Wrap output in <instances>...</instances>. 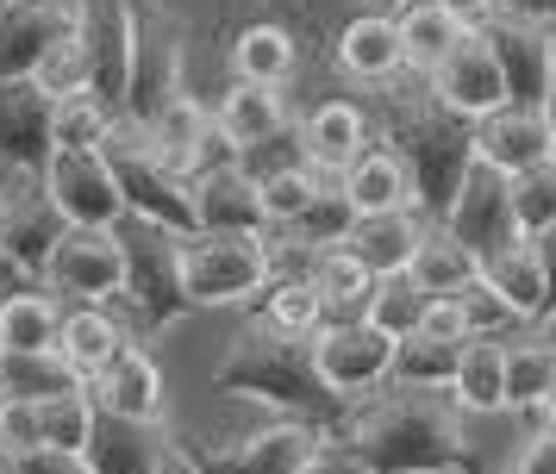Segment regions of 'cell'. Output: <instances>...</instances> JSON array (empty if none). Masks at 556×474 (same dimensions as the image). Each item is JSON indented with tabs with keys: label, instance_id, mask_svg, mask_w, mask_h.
<instances>
[{
	"label": "cell",
	"instance_id": "cell-1",
	"mask_svg": "<svg viewBox=\"0 0 556 474\" xmlns=\"http://www.w3.org/2000/svg\"><path fill=\"white\" fill-rule=\"evenodd\" d=\"M338 444L363 462V474H476V449L451 394L388 387L356 399Z\"/></svg>",
	"mask_w": 556,
	"mask_h": 474
},
{
	"label": "cell",
	"instance_id": "cell-2",
	"mask_svg": "<svg viewBox=\"0 0 556 474\" xmlns=\"http://www.w3.org/2000/svg\"><path fill=\"white\" fill-rule=\"evenodd\" d=\"M213 394L276 406L281 419H306L326 437H338L344 419H351V399H338L319 381V369H313V344L306 337H281L263 319L238 324V337L226 344L219 369H213Z\"/></svg>",
	"mask_w": 556,
	"mask_h": 474
},
{
	"label": "cell",
	"instance_id": "cell-3",
	"mask_svg": "<svg viewBox=\"0 0 556 474\" xmlns=\"http://www.w3.org/2000/svg\"><path fill=\"white\" fill-rule=\"evenodd\" d=\"M388 150L394 163L413 181V213L426 225L444 219L451 194L463 188V175L476 163V144H469V119H456L451 106H438L431 88H413V94H388Z\"/></svg>",
	"mask_w": 556,
	"mask_h": 474
},
{
	"label": "cell",
	"instance_id": "cell-4",
	"mask_svg": "<svg viewBox=\"0 0 556 474\" xmlns=\"http://www.w3.org/2000/svg\"><path fill=\"white\" fill-rule=\"evenodd\" d=\"M113 244H119V299H126L144 331L181 324L194 306L181 294V269H176V231L144 219H119L113 225Z\"/></svg>",
	"mask_w": 556,
	"mask_h": 474
},
{
	"label": "cell",
	"instance_id": "cell-5",
	"mask_svg": "<svg viewBox=\"0 0 556 474\" xmlns=\"http://www.w3.org/2000/svg\"><path fill=\"white\" fill-rule=\"evenodd\" d=\"M131 7V50H126V94L119 119L151 131L163 106L181 94V25L156 0H126Z\"/></svg>",
	"mask_w": 556,
	"mask_h": 474
},
{
	"label": "cell",
	"instance_id": "cell-6",
	"mask_svg": "<svg viewBox=\"0 0 556 474\" xmlns=\"http://www.w3.org/2000/svg\"><path fill=\"white\" fill-rule=\"evenodd\" d=\"M176 269L194 312L201 306H238V299L269 287L276 249H269V238H206V231H188L176 244Z\"/></svg>",
	"mask_w": 556,
	"mask_h": 474
},
{
	"label": "cell",
	"instance_id": "cell-7",
	"mask_svg": "<svg viewBox=\"0 0 556 474\" xmlns=\"http://www.w3.org/2000/svg\"><path fill=\"white\" fill-rule=\"evenodd\" d=\"M101 163L113 169V188H119L126 219L163 225V231H176V238H188V231H194L188 188H181L176 175H169V169L151 156V138H144L138 125L113 119V131H106V144H101Z\"/></svg>",
	"mask_w": 556,
	"mask_h": 474
},
{
	"label": "cell",
	"instance_id": "cell-8",
	"mask_svg": "<svg viewBox=\"0 0 556 474\" xmlns=\"http://www.w3.org/2000/svg\"><path fill=\"white\" fill-rule=\"evenodd\" d=\"M438 231H444L463 256H476V269H488L494 256H506V249L526 244V238H519V225H513L506 175L488 169V163H469V175H463V188L451 194L444 219H438Z\"/></svg>",
	"mask_w": 556,
	"mask_h": 474
},
{
	"label": "cell",
	"instance_id": "cell-9",
	"mask_svg": "<svg viewBox=\"0 0 556 474\" xmlns=\"http://www.w3.org/2000/svg\"><path fill=\"white\" fill-rule=\"evenodd\" d=\"M326 444L331 437L319 424L269 419V424H256V431H244V437L226 444V449H201V444H181V449H188L194 474H301V469H313V456Z\"/></svg>",
	"mask_w": 556,
	"mask_h": 474
},
{
	"label": "cell",
	"instance_id": "cell-10",
	"mask_svg": "<svg viewBox=\"0 0 556 474\" xmlns=\"http://www.w3.org/2000/svg\"><path fill=\"white\" fill-rule=\"evenodd\" d=\"M63 213L51 206V194H45V181L38 175H13L7 169V181H0V262L7 269H20L38 287V274H45V262H51V249L63 244Z\"/></svg>",
	"mask_w": 556,
	"mask_h": 474
},
{
	"label": "cell",
	"instance_id": "cell-11",
	"mask_svg": "<svg viewBox=\"0 0 556 474\" xmlns=\"http://www.w3.org/2000/svg\"><path fill=\"white\" fill-rule=\"evenodd\" d=\"M38 181H45V194H51V206L63 213L70 231H113V225L126 219L119 188H113V169L101 163V150H56Z\"/></svg>",
	"mask_w": 556,
	"mask_h": 474
},
{
	"label": "cell",
	"instance_id": "cell-12",
	"mask_svg": "<svg viewBox=\"0 0 556 474\" xmlns=\"http://www.w3.org/2000/svg\"><path fill=\"white\" fill-rule=\"evenodd\" d=\"M388 356H394V337H381L369 319H331L319 337H313V369L338 399H363L388 381Z\"/></svg>",
	"mask_w": 556,
	"mask_h": 474
},
{
	"label": "cell",
	"instance_id": "cell-13",
	"mask_svg": "<svg viewBox=\"0 0 556 474\" xmlns=\"http://www.w3.org/2000/svg\"><path fill=\"white\" fill-rule=\"evenodd\" d=\"M481 44H488L494 69H501L506 106H538V100L551 94V38H544V25L494 13V20L481 25Z\"/></svg>",
	"mask_w": 556,
	"mask_h": 474
},
{
	"label": "cell",
	"instance_id": "cell-14",
	"mask_svg": "<svg viewBox=\"0 0 556 474\" xmlns=\"http://www.w3.org/2000/svg\"><path fill=\"white\" fill-rule=\"evenodd\" d=\"M38 287L76 294L81 306L119 299V244H113V231H63V244L51 249V262L38 274Z\"/></svg>",
	"mask_w": 556,
	"mask_h": 474
},
{
	"label": "cell",
	"instance_id": "cell-15",
	"mask_svg": "<svg viewBox=\"0 0 556 474\" xmlns=\"http://www.w3.org/2000/svg\"><path fill=\"white\" fill-rule=\"evenodd\" d=\"M51 113H56V100L38 94L31 75L0 81V163L13 175H45V163L56 156Z\"/></svg>",
	"mask_w": 556,
	"mask_h": 474
},
{
	"label": "cell",
	"instance_id": "cell-16",
	"mask_svg": "<svg viewBox=\"0 0 556 474\" xmlns=\"http://www.w3.org/2000/svg\"><path fill=\"white\" fill-rule=\"evenodd\" d=\"M426 88L438 106H451L456 119H488L494 106H506L501 94V69H494V56H488V44H481V31H463L451 44V56L438 63V69L426 75Z\"/></svg>",
	"mask_w": 556,
	"mask_h": 474
},
{
	"label": "cell",
	"instance_id": "cell-17",
	"mask_svg": "<svg viewBox=\"0 0 556 474\" xmlns=\"http://www.w3.org/2000/svg\"><path fill=\"white\" fill-rule=\"evenodd\" d=\"M81 20V0H13L0 13V81H20L38 69V56L63 44Z\"/></svg>",
	"mask_w": 556,
	"mask_h": 474
},
{
	"label": "cell",
	"instance_id": "cell-18",
	"mask_svg": "<svg viewBox=\"0 0 556 474\" xmlns=\"http://www.w3.org/2000/svg\"><path fill=\"white\" fill-rule=\"evenodd\" d=\"M81 387L94 399V412H106V419L163 424V369L151 362L144 344H126L94 381H81Z\"/></svg>",
	"mask_w": 556,
	"mask_h": 474
},
{
	"label": "cell",
	"instance_id": "cell-19",
	"mask_svg": "<svg viewBox=\"0 0 556 474\" xmlns=\"http://www.w3.org/2000/svg\"><path fill=\"white\" fill-rule=\"evenodd\" d=\"M469 144H476V163H488L501 175H519L551 156V131L538 119V106H494L488 119L469 125Z\"/></svg>",
	"mask_w": 556,
	"mask_h": 474
},
{
	"label": "cell",
	"instance_id": "cell-20",
	"mask_svg": "<svg viewBox=\"0 0 556 474\" xmlns=\"http://www.w3.org/2000/svg\"><path fill=\"white\" fill-rule=\"evenodd\" d=\"M163 424H131V419H106L94 412V431L81 444V469L88 474H156L163 469Z\"/></svg>",
	"mask_w": 556,
	"mask_h": 474
},
{
	"label": "cell",
	"instance_id": "cell-21",
	"mask_svg": "<svg viewBox=\"0 0 556 474\" xmlns=\"http://www.w3.org/2000/svg\"><path fill=\"white\" fill-rule=\"evenodd\" d=\"M301 150H306V169L313 175H344L369 150V113L351 106V100H326L313 106L301 125Z\"/></svg>",
	"mask_w": 556,
	"mask_h": 474
},
{
	"label": "cell",
	"instance_id": "cell-22",
	"mask_svg": "<svg viewBox=\"0 0 556 474\" xmlns=\"http://www.w3.org/2000/svg\"><path fill=\"white\" fill-rule=\"evenodd\" d=\"M426 231L431 225L419 219V213H381V219H356L351 238H344L338 249H344L369 281H381V274H401L406 262H413V249H419Z\"/></svg>",
	"mask_w": 556,
	"mask_h": 474
},
{
	"label": "cell",
	"instance_id": "cell-23",
	"mask_svg": "<svg viewBox=\"0 0 556 474\" xmlns=\"http://www.w3.org/2000/svg\"><path fill=\"white\" fill-rule=\"evenodd\" d=\"M338 194L351 200L356 219H381V213H413V181H406V169L394 163V150H388V144H369V150H363L351 169L338 175Z\"/></svg>",
	"mask_w": 556,
	"mask_h": 474
},
{
	"label": "cell",
	"instance_id": "cell-24",
	"mask_svg": "<svg viewBox=\"0 0 556 474\" xmlns=\"http://www.w3.org/2000/svg\"><path fill=\"white\" fill-rule=\"evenodd\" d=\"M188 206H194V231L206 238H263V206H256V188L238 181V175H206L188 188Z\"/></svg>",
	"mask_w": 556,
	"mask_h": 474
},
{
	"label": "cell",
	"instance_id": "cell-25",
	"mask_svg": "<svg viewBox=\"0 0 556 474\" xmlns=\"http://www.w3.org/2000/svg\"><path fill=\"white\" fill-rule=\"evenodd\" d=\"M131 344V331L106 306H76V312H63V331H56V356L70 362L76 381H94V374Z\"/></svg>",
	"mask_w": 556,
	"mask_h": 474
},
{
	"label": "cell",
	"instance_id": "cell-26",
	"mask_svg": "<svg viewBox=\"0 0 556 474\" xmlns=\"http://www.w3.org/2000/svg\"><path fill=\"white\" fill-rule=\"evenodd\" d=\"M338 63H344V75H356V81L388 88V81L401 75V38H394V20H381V13H356V20L338 31Z\"/></svg>",
	"mask_w": 556,
	"mask_h": 474
},
{
	"label": "cell",
	"instance_id": "cell-27",
	"mask_svg": "<svg viewBox=\"0 0 556 474\" xmlns=\"http://www.w3.org/2000/svg\"><path fill=\"white\" fill-rule=\"evenodd\" d=\"M56 331H63V312L45 287H26V294H0V349L13 356H51Z\"/></svg>",
	"mask_w": 556,
	"mask_h": 474
},
{
	"label": "cell",
	"instance_id": "cell-28",
	"mask_svg": "<svg viewBox=\"0 0 556 474\" xmlns=\"http://www.w3.org/2000/svg\"><path fill=\"white\" fill-rule=\"evenodd\" d=\"M351 225H356V213H351V200L338 194V181H319V194L306 200V213L294 225H281V231H269L276 244H294L313 262L319 249H338L344 238H351Z\"/></svg>",
	"mask_w": 556,
	"mask_h": 474
},
{
	"label": "cell",
	"instance_id": "cell-29",
	"mask_svg": "<svg viewBox=\"0 0 556 474\" xmlns=\"http://www.w3.org/2000/svg\"><path fill=\"white\" fill-rule=\"evenodd\" d=\"M501 374H506V344H481V337H469V344L456 349L451 406L456 412H506Z\"/></svg>",
	"mask_w": 556,
	"mask_h": 474
},
{
	"label": "cell",
	"instance_id": "cell-30",
	"mask_svg": "<svg viewBox=\"0 0 556 474\" xmlns=\"http://www.w3.org/2000/svg\"><path fill=\"white\" fill-rule=\"evenodd\" d=\"M256 319L281 331V337H319L326 331V299L313 294V281L306 274H269V287H263V312Z\"/></svg>",
	"mask_w": 556,
	"mask_h": 474
},
{
	"label": "cell",
	"instance_id": "cell-31",
	"mask_svg": "<svg viewBox=\"0 0 556 474\" xmlns=\"http://www.w3.org/2000/svg\"><path fill=\"white\" fill-rule=\"evenodd\" d=\"M231 69H238V81L281 88L294 75V38H288V25H269V20L244 25L238 44H231Z\"/></svg>",
	"mask_w": 556,
	"mask_h": 474
},
{
	"label": "cell",
	"instance_id": "cell-32",
	"mask_svg": "<svg viewBox=\"0 0 556 474\" xmlns=\"http://www.w3.org/2000/svg\"><path fill=\"white\" fill-rule=\"evenodd\" d=\"M213 125H219L238 150L256 144V138H269V131H281V125H288V113H281V88L231 81L226 100H219V113H213Z\"/></svg>",
	"mask_w": 556,
	"mask_h": 474
},
{
	"label": "cell",
	"instance_id": "cell-33",
	"mask_svg": "<svg viewBox=\"0 0 556 474\" xmlns=\"http://www.w3.org/2000/svg\"><path fill=\"white\" fill-rule=\"evenodd\" d=\"M456 349L463 344H438V337H401L388 356V387H413V394H451L456 374Z\"/></svg>",
	"mask_w": 556,
	"mask_h": 474
},
{
	"label": "cell",
	"instance_id": "cell-34",
	"mask_svg": "<svg viewBox=\"0 0 556 474\" xmlns=\"http://www.w3.org/2000/svg\"><path fill=\"white\" fill-rule=\"evenodd\" d=\"M394 38H401V69H413V75H431L444 56H451V44L463 38L431 0H419V7H406L401 20H394Z\"/></svg>",
	"mask_w": 556,
	"mask_h": 474
},
{
	"label": "cell",
	"instance_id": "cell-35",
	"mask_svg": "<svg viewBox=\"0 0 556 474\" xmlns=\"http://www.w3.org/2000/svg\"><path fill=\"white\" fill-rule=\"evenodd\" d=\"M306 281H313V294L326 299V324L331 319H363L369 287H376V281L344 256V249H319V256L306 262Z\"/></svg>",
	"mask_w": 556,
	"mask_h": 474
},
{
	"label": "cell",
	"instance_id": "cell-36",
	"mask_svg": "<svg viewBox=\"0 0 556 474\" xmlns=\"http://www.w3.org/2000/svg\"><path fill=\"white\" fill-rule=\"evenodd\" d=\"M556 387V349L544 337H526V344H506V374H501V399L513 412H531L544 406Z\"/></svg>",
	"mask_w": 556,
	"mask_h": 474
},
{
	"label": "cell",
	"instance_id": "cell-37",
	"mask_svg": "<svg viewBox=\"0 0 556 474\" xmlns=\"http://www.w3.org/2000/svg\"><path fill=\"white\" fill-rule=\"evenodd\" d=\"M406 274L419 281V294H426V299H451L456 287H469L481 269H476V256H463V249H456L438 225H431L426 238H419V249H413Z\"/></svg>",
	"mask_w": 556,
	"mask_h": 474
},
{
	"label": "cell",
	"instance_id": "cell-38",
	"mask_svg": "<svg viewBox=\"0 0 556 474\" xmlns=\"http://www.w3.org/2000/svg\"><path fill=\"white\" fill-rule=\"evenodd\" d=\"M481 281H488V287H494V294H501L526 324H538L544 312H551V299H544V274H538V256H531V244L494 256V262L481 269Z\"/></svg>",
	"mask_w": 556,
	"mask_h": 474
},
{
	"label": "cell",
	"instance_id": "cell-39",
	"mask_svg": "<svg viewBox=\"0 0 556 474\" xmlns=\"http://www.w3.org/2000/svg\"><path fill=\"white\" fill-rule=\"evenodd\" d=\"M31 424H38V449L81 456L88 431H94V399H88V387H76V394H51V399H31Z\"/></svg>",
	"mask_w": 556,
	"mask_h": 474
},
{
	"label": "cell",
	"instance_id": "cell-40",
	"mask_svg": "<svg viewBox=\"0 0 556 474\" xmlns=\"http://www.w3.org/2000/svg\"><path fill=\"white\" fill-rule=\"evenodd\" d=\"M426 306H431V299L419 294V281L401 269V274H381L376 287H369V306H363V319L376 324L381 337H394V344H401V337H413V331H419Z\"/></svg>",
	"mask_w": 556,
	"mask_h": 474
},
{
	"label": "cell",
	"instance_id": "cell-41",
	"mask_svg": "<svg viewBox=\"0 0 556 474\" xmlns=\"http://www.w3.org/2000/svg\"><path fill=\"white\" fill-rule=\"evenodd\" d=\"M506 200H513V225H519V238H538V231H551L556 225V163H531V169L506 175Z\"/></svg>",
	"mask_w": 556,
	"mask_h": 474
},
{
	"label": "cell",
	"instance_id": "cell-42",
	"mask_svg": "<svg viewBox=\"0 0 556 474\" xmlns=\"http://www.w3.org/2000/svg\"><path fill=\"white\" fill-rule=\"evenodd\" d=\"M294 169H306V150H301V131H294V125H281V131H269V138L244 144L238 163H231V175L251 181V188L276 181V175H294Z\"/></svg>",
	"mask_w": 556,
	"mask_h": 474
},
{
	"label": "cell",
	"instance_id": "cell-43",
	"mask_svg": "<svg viewBox=\"0 0 556 474\" xmlns=\"http://www.w3.org/2000/svg\"><path fill=\"white\" fill-rule=\"evenodd\" d=\"M451 299H456V312H463V337H481V344H506V337L526 324L501 294H494V287H488V281H481V274L469 281V287H456Z\"/></svg>",
	"mask_w": 556,
	"mask_h": 474
},
{
	"label": "cell",
	"instance_id": "cell-44",
	"mask_svg": "<svg viewBox=\"0 0 556 474\" xmlns=\"http://www.w3.org/2000/svg\"><path fill=\"white\" fill-rule=\"evenodd\" d=\"M106 131H113V113H106L94 94H70V100H56V113H51V138L56 150H101L106 144Z\"/></svg>",
	"mask_w": 556,
	"mask_h": 474
},
{
	"label": "cell",
	"instance_id": "cell-45",
	"mask_svg": "<svg viewBox=\"0 0 556 474\" xmlns=\"http://www.w3.org/2000/svg\"><path fill=\"white\" fill-rule=\"evenodd\" d=\"M31 81H38V94H51V100L88 94V50H81V31H70L63 44L45 50L38 69H31Z\"/></svg>",
	"mask_w": 556,
	"mask_h": 474
},
{
	"label": "cell",
	"instance_id": "cell-46",
	"mask_svg": "<svg viewBox=\"0 0 556 474\" xmlns=\"http://www.w3.org/2000/svg\"><path fill=\"white\" fill-rule=\"evenodd\" d=\"M313 194H319V175H313V169H294V175H276V181H263V188H256V206H263V238L301 219Z\"/></svg>",
	"mask_w": 556,
	"mask_h": 474
},
{
	"label": "cell",
	"instance_id": "cell-47",
	"mask_svg": "<svg viewBox=\"0 0 556 474\" xmlns=\"http://www.w3.org/2000/svg\"><path fill=\"white\" fill-rule=\"evenodd\" d=\"M0 474H88L81 456H63V449H13L0 456Z\"/></svg>",
	"mask_w": 556,
	"mask_h": 474
},
{
	"label": "cell",
	"instance_id": "cell-48",
	"mask_svg": "<svg viewBox=\"0 0 556 474\" xmlns=\"http://www.w3.org/2000/svg\"><path fill=\"white\" fill-rule=\"evenodd\" d=\"M419 337H438V344H469V337H463V312H456V299H431L426 319H419Z\"/></svg>",
	"mask_w": 556,
	"mask_h": 474
},
{
	"label": "cell",
	"instance_id": "cell-49",
	"mask_svg": "<svg viewBox=\"0 0 556 474\" xmlns=\"http://www.w3.org/2000/svg\"><path fill=\"white\" fill-rule=\"evenodd\" d=\"M431 7H438L456 31H481V25L501 13V0H431Z\"/></svg>",
	"mask_w": 556,
	"mask_h": 474
},
{
	"label": "cell",
	"instance_id": "cell-50",
	"mask_svg": "<svg viewBox=\"0 0 556 474\" xmlns=\"http://www.w3.org/2000/svg\"><path fill=\"white\" fill-rule=\"evenodd\" d=\"M513 474H556V424H544L538 437L526 444V456H519V469Z\"/></svg>",
	"mask_w": 556,
	"mask_h": 474
},
{
	"label": "cell",
	"instance_id": "cell-51",
	"mask_svg": "<svg viewBox=\"0 0 556 474\" xmlns=\"http://www.w3.org/2000/svg\"><path fill=\"white\" fill-rule=\"evenodd\" d=\"M531 256H538V274H544V299H551V312H556V225L531 238Z\"/></svg>",
	"mask_w": 556,
	"mask_h": 474
},
{
	"label": "cell",
	"instance_id": "cell-52",
	"mask_svg": "<svg viewBox=\"0 0 556 474\" xmlns=\"http://www.w3.org/2000/svg\"><path fill=\"white\" fill-rule=\"evenodd\" d=\"M301 474H363V462H356L351 449L331 437V444L319 449V456H313V469H301Z\"/></svg>",
	"mask_w": 556,
	"mask_h": 474
},
{
	"label": "cell",
	"instance_id": "cell-53",
	"mask_svg": "<svg viewBox=\"0 0 556 474\" xmlns=\"http://www.w3.org/2000/svg\"><path fill=\"white\" fill-rule=\"evenodd\" d=\"M501 13L531 20V25H556V0H501Z\"/></svg>",
	"mask_w": 556,
	"mask_h": 474
},
{
	"label": "cell",
	"instance_id": "cell-54",
	"mask_svg": "<svg viewBox=\"0 0 556 474\" xmlns=\"http://www.w3.org/2000/svg\"><path fill=\"white\" fill-rule=\"evenodd\" d=\"M156 474H194V462H188V449L181 444H169V456H163V469Z\"/></svg>",
	"mask_w": 556,
	"mask_h": 474
},
{
	"label": "cell",
	"instance_id": "cell-55",
	"mask_svg": "<svg viewBox=\"0 0 556 474\" xmlns=\"http://www.w3.org/2000/svg\"><path fill=\"white\" fill-rule=\"evenodd\" d=\"M538 119H544V131H551V150H556V88L538 100Z\"/></svg>",
	"mask_w": 556,
	"mask_h": 474
},
{
	"label": "cell",
	"instance_id": "cell-56",
	"mask_svg": "<svg viewBox=\"0 0 556 474\" xmlns=\"http://www.w3.org/2000/svg\"><path fill=\"white\" fill-rule=\"evenodd\" d=\"M406 7H419V0H369V13H381V20H401Z\"/></svg>",
	"mask_w": 556,
	"mask_h": 474
},
{
	"label": "cell",
	"instance_id": "cell-57",
	"mask_svg": "<svg viewBox=\"0 0 556 474\" xmlns=\"http://www.w3.org/2000/svg\"><path fill=\"white\" fill-rule=\"evenodd\" d=\"M26 287H31L26 274H20V269H7V262H0V294H26Z\"/></svg>",
	"mask_w": 556,
	"mask_h": 474
},
{
	"label": "cell",
	"instance_id": "cell-58",
	"mask_svg": "<svg viewBox=\"0 0 556 474\" xmlns=\"http://www.w3.org/2000/svg\"><path fill=\"white\" fill-rule=\"evenodd\" d=\"M538 324H544V331H538V337H544V344L556 349V312H544V319H538Z\"/></svg>",
	"mask_w": 556,
	"mask_h": 474
},
{
	"label": "cell",
	"instance_id": "cell-59",
	"mask_svg": "<svg viewBox=\"0 0 556 474\" xmlns=\"http://www.w3.org/2000/svg\"><path fill=\"white\" fill-rule=\"evenodd\" d=\"M544 38H551V88H556V25H544Z\"/></svg>",
	"mask_w": 556,
	"mask_h": 474
},
{
	"label": "cell",
	"instance_id": "cell-60",
	"mask_svg": "<svg viewBox=\"0 0 556 474\" xmlns=\"http://www.w3.org/2000/svg\"><path fill=\"white\" fill-rule=\"evenodd\" d=\"M544 412H551V424H556V387H551V399H544Z\"/></svg>",
	"mask_w": 556,
	"mask_h": 474
},
{
	"label": "cell",
	"instance_id": "cell-61",
	"mask_svg": "<svg viewBox=\"0 0 556 474\" xmlns=\"http://www.w3.org/2000/svg\"><path fill=\"white\" fill-rule=\"evenodd\" d=\"M7 7H13V0H0V13H7Z\"/></svg>",
	"mask_w": 556,
	"mask_h": 474
}]
</instances>
